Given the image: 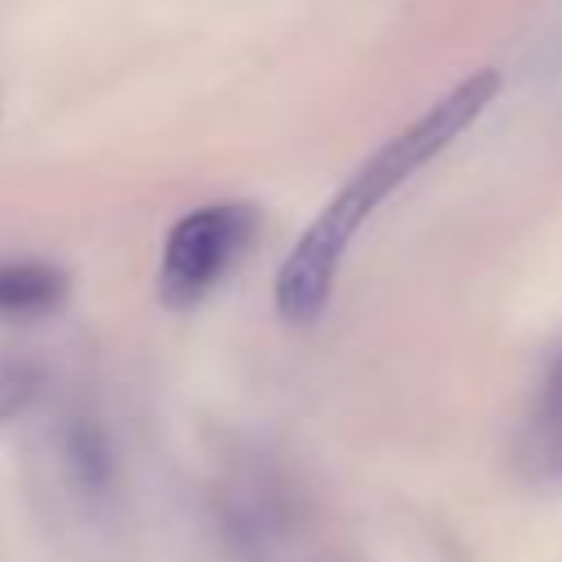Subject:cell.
Masks as SVG:
<instances>
[{
	"label": "cell",
	"instance_id": "cell-3",
	"mask_svg": "<svg viewBox=\"0 0 562 562\" xmlns=\"http://www.w3.org/2000/svg\"><path fill=\"white\" fill-rule=\"evenodd\" d=\"M514 470L536 492H562V342L549 351L544 373L518 422Z\"/></svg>",
	"mask_w": 562,
	"mask_h": 562
},
{
	"label": "cell",
	"instance_id": "cell-1",
	"mask_svg": "<svg viewBox=\"0 0 562 562\" xmlns=\"http://www.w3.org/2000/svg\"><path fill=\"white\" fill-rule=\"evenodd\" d=\"M501 92V75L496 70H474L465 75L457 88H448L435 105H426L404 132H395L386 145H378L356 176L321 206V215L307 224V233L290 246V255L277 268L272 281V303L277 316L290 325H312L329 294L334 281L342 272V259L356 241V233L364 228V220L378 215V206L404 189L422 167H430Z\"/></svg>",
	"mask_w": 562,
	"mask_h": 562
},
{
	"label": "cell",
	"instance_id": "cell-5",
	"mask_svg": "<svg viewBox=\"0 0 562 562\" xmlns=\"http://www.w3.org/2000/svg\"><path fill=\"white\" fill-rule=\"evenodd\" d=\"M35 400V373L26 364H0V422Z\"/></svg>",
	"mask_w": 562,
	"mask_h": 562
},
{
	"label": "cell",
	"instance_id": "cell-2",
	"mask_svg": "<svg viewBox=\"0 0 562 562\" xmlns=\"http://www.w3.org/2000/svg\"><path fill=\"white\" fill-rule=\"evenodd\" d=\"M255 228H259V215L246 202H211V206L184 211L162 241L158 303L167 312H193L224 281V272H233V263L246 255Z\"/></svg>",
	"mask_w": 562,
	"mask_h": 562
},
{
	"label": "cell",
	"instance_id": "cell-4",
	"mask_svg": "<svg viewBox=\"0 0 562 562\" xmlns=\"http://www.w3.org/2000/svg\"><path fill=\"white\" fill-rule=\"evenodd\" d=\"M66 272L40 259L0 263V316H48L66 303Z\"/></svg>",
	"mask_w": 562,
	"mask_h": 562
}]
</instances>
